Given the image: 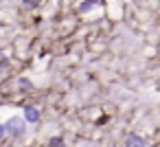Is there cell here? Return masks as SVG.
Returning <instances> with one entry per match:
<instances>
[{"label":"cell","instance_id":"277c9868","mask_svg":"<svg viewBox=\"0 0 160 147\" xmlns=\"http://www.w3.org/2000/svg\"><path fill=\"white\" fill-rule=\"evenodd\" d=\"M94 5H103V0H86V3L79 7V11H81V13H86V11H90Z\"/></svg>","mask_w":160,"mask_h":147},{"label":"cell","instance_id":"6da1fadb","mask_svg":"<svg viewBox=\"0 0 160 147\" xmlns=\"http://www.w3.org/2000/svg\"><path fill=\"white\" fill-rule=\"evenodd\" d=\"M5 129H7L13 138H20V136L24 134V121L18 119V116H13V119H9V121L5 123Z\"/></svg>","mask_w":160,"mask_h":147},{"label":"cell","instance_id":"5b68a950","mask_svg":"<svg viewBox=\"0 0 160 147\" xmlns=\"http://www.w3.org/2000/svg\"><path fill=\"white\" fill-rule=\"evenodd\" d=\"M48 147H64V138L62 136H53L48 140Z\"/></svg>","mask_w":160,"mask_h":147},{"label":"cell","instance_id":"7a4b0ae2","mask_svg":"<svg viewBox=\"0 0 160 147\" xmlns=\"http://www.w3.org/2000/svg\"><path fill=\"white\" fill-rule=\"evenodd\" d=\"M145 145H147V140L140 134H127V138H125V147H145Z\"/></svg>","mask_w":160,"mask_h":147},{"label":"cell","instance_id":"8992f818","mask_svg":"<svg viewBox=\"0 0 160 147\" xmlns=\"http://www.w3.org/2000/svg\"><path fill=\"white\" fill-rule=\"evenodd\" d=\"M22 3H24V7H38V0H22Z\"/></svg>","mask_w":160,"mask_h":147},{"label":"cell","instance_id":"3957f363","mask_svg":"<svg viewBox=\"0 0 160 147\" xmlns=\"http://www.w3.org/2000/svg\"><path fill=\"white\" fill-rule=\"evenodd\" d=\"M24 121L27 123H38L40 121V110L33 108V105H27L24 108Z\"/></svg>","mask_w":160,"mask_h":147},{"label":"cell","instance_id":"52a82bcc","mask_svg":"<svg viewBox=\"0 0 160 147\" xmlns=\"http://www.w3.org/2000/svg\"><path fill=\"white\" fill-rule=\"evenodd\" d=\"M5 134H7V129H5V125H2V123H0V140L5 138Z\"/></svg>","mask_w":160,"mask_h":147}]
</instances>
